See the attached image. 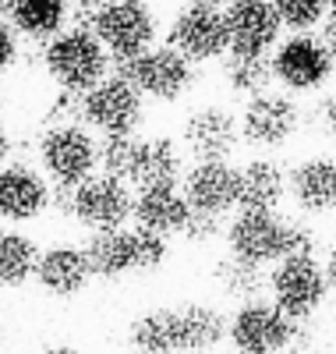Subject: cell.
<instances>
[{
	"label": "cell",
	"instance_id": "obj_11",
	"mask_svg": "<svg viewBox=\"0 0 336 354\" xmlns=\"http://www.w3.org/2000/svg\"><path fill=\"white\" fill-rule=\"evenodd\" d=\"M50 192L53 185L43 177L39 167L25 160L0 163V220L8 227L32 223L50 213Z\"/></svg>",
	"mask_w": 336,
	"mask_h": 354
},
{
	"label": "cell",
	"instance_id": "obj_2",
	"mask_svg": "<svg viewBox=\"0 0 336 354\" xmlns=\"http://www.w3.org/2000/svg\"><path fill=\"white\" fill-rule=\"evenodd\" d=\"M36 160L50 185L75 188L85 177H93L100 167V142L85 124H50L36 142Z\"/></svg>",
	"mask_w": 336,
	"mask_h": 354
},
{
	"label": "cell",
	"instance_id": "obj_29",
	"mask_svg": "<svg viewBox=\"0 0 336 354\" xmlns=\"http://www.w3.org/2000/svg\"><path fill=\"white\" fill-rule=\"evenodd\" d=\"M223 82L234 96H262L269 93L272 85V68H269V57H248V53H230L227 64H223Z\"/></svg>",
	"mask_w": 336,
	"mask_h": 354
},
{
	"label": "cell",
	"instance_id": "obj_4",
	"mask_svg": "<svg viewBox=\"0 0 336 354\" xmlns=\"http://www.w3.org/2000/svg\"><path fill=\"white\" fill-rule=\"evenodd\" d=\"M88 32L100 39V46L113 61H124L152 46L160 32V18L145 0H106L103 8L93 11Z\"/></svg>",
	"mask_w": 336,
	"mask_h": 354
},
{
	"label": "cell",
	"instance_id": "obj_25",
	"mask_svg": "<svg viewBox=\"0 0 336 354\" xmlns=\"http://www.w3.org/2000/svg\"><path fill=\"white\" fill-rule=\"evenodd\" d=\"M131 340H135L138 354H180L177 305L142 312L131 326Z\"/></svg>",
	"mask_w": 336,
	"mask_h": 354
},
{
	"label": "cell",
	"instance_id": "obj_30",
	"mask_svg": "<svg viewBox=\"0 0 336 354\" xmlns=\"http://www.w3.org/2000/svg\"><path fill=\"white\" fill-rule=\"evenodd\" d=\"M280 25L290 32H312L326 18V0H269Z\"/></svg>",
	"mask_w": 336,
	"mask_h": 354
},
{
	"label": "cell",
	"instance_id": "obj_3",
	"mask_svg": "<svg viewBox=\"0 0 336 354\" xmlns=\"http://www.w3.org/2000/svg\"><path fill=\"white\" fill-rule=\"evenodd\" d=\"M113 75L131 82L142 100L156 103H174L195 85V64L188 57H180L174 46H149L124 61H110Z\"/></svg>",
	"mask_w": 336,
	"mask_h": 354
},
{
	"label": "cell",
	"instance_id": "obj_31",
	"mask_svg": "<svg viewBox=\"0 0 336 354\" xmlns=\"http://www.w3.org/2000/svg\"><path fill=\"white\" fill-rule=\"evenodd\" d=\"M131 234H135V273H156L170 255L167 238H160L152 230H142V227H135Z\"/></svg>",
	"mask_w": 336,
	"mask_h": 354
},
{
	"label": "cell",
	"instance_id": "obj_21",
	"mask_svg": "<svg viewBox=\"0 0 336 354\" xmlns=\"http://www.w3.org/2000/svg\"><path fill=\"white\" fill-rule=\"evenodd\" d=\"M88 273L100 280H120L135 273V234L128 227H113V230H93L88 241L82 245Z\"/></svg>",
	"mask_w": 336,
	"mask_h": 354
},
{
	"label": "cell",
	"instance_id": "obj_12",
	"mask_svg": "<svg viewBox=\"0 0 336 354\" xmlns=\"http://www.w3.org/2000/svg\"><path fill=\"white\" fill-rule=\"evenodd\" d=\"M71 216L85 230H113L131 216V188L110 174H93L71 188Z\"/></svg>",
	"mask_w": 336,
	"mask_h": 354
},
{
	"label": "cell",
	"instance_id": "obj_5",
	"mask_svg": "<svg viewBox=\"0 0 336 354\" xmlns=\"http://www.w3.org/2000/svg\"><path fill=\"white\" fill-rule=\"evenodd\" d=\"M223 238L230 255L244 262H280L283 255H290L294 245V220H283L277 209H241L227 223Z\"/></svg>",
	"mask_w": 336,
	"mask_h": 354
},
{
	"label": "cell",
	"instance_id": "obj_18",
	"mask_svg": "<svg viewBox=\"0 0 336 354\" xmlns=\"http://www.w3.org/2000/svg\"><path fill=\"white\" fill-rule=\"evenodd\" d=\"M287 195L301 213L322 216L336 209V160L308 156L287 170Z\"/></svg>",
	"mask_w": 336,
	"mask_h": 354
},
{
	"label": "cell",
	"instance_id": "obj_14",
	"mask_svg": "<svg viewBox=\"0 0 336 354\" xmlns=\"http://www.w3.org/2000/svg\"><path fill=\"white\" fill-rule=\"evenodd\" d=\"M180 145H185V153L195 156V163L230 160L237 153V145H241L237 117L227 106H220V103H205V106H198V110H192L185 117Z\"/></svg>",
	"mask_w": 336,
	"mask_h": 354
},
{
	"label": "cell",
	"instance_id": "obj_39",
	"mask_svg": "<svg viewBox=\"0 0 336 354\" xmlns=\"http://www.w3.org/2000/svg\"><path fill=\"white\" fill-rule=\"evenodd\" d=\"M195 4H205V8H227L230 0H195Z\"/></svg>",
	"mask_w": 336,
	"mask_h": 354
},
{
	"label": "cell",
	"instance_id": "obj_8",
	"mask_svg": "<svg viewBox=\"0 0 336 354\" xmlns=\"http://www.w3.org/2000/svg\"><path fill=\"white\" fill-rule=\"evenodd\" d=\"M269 68L272 82H280L287 93H319L333 75L326 43L308 32H294L290 39L272 46Z\"/></svg>",
	"mask_w": 336,
	"mask_h": 354
},
{
	"label": "cell",
	"instance_id": "obj_26",
	"mask_svg": "<svg viewBox=\"0 0 336 354\" xmlns=\"http://www.w3.org/2000/svg\"><path fill=\"white\" fill-rule=\"evenodd\" d=\"M145 163V138L131 135H103L100 142V167L103 174L117 177L124 185H138V174Z\"/></svg>",
	"mask_w": 336,
	"mask_h": 354
},
{
	"label": "cell",
	"instance_id": "obj_1",
	"mask_svg": "<svg viewBox=\"0 0 336 354\" xmlns=\"http://www.w3.org/2000/svg\"><path fill=\"white\" fill-rule=\"evenodd\" d=\"M43 68L60 93L82 96L110 75V53L88 28H64L60 36L43 43Z\"/></svg>",
	"mask_w": 336,
	"mask_h": 354
},
{
	"label": "cell",
	"instance_id": "obj_41",
	"mask_svg": "<svg viewBox=\"0 0 336 354\" xmlns=\"http://www.w3.org/2000/svg\"><path fill=\"white\" fill-rule=\"evenodd\" d=\"M43 354H78V351H71V347H50V351H43Z\"/></svg>",
	"mask_w": 336,
	"mask_h": 354
},
{
	"label": "cell",
	"instance_id": "obj_19",
	"mask_svg": "<svg viewBox=\"0 0 336 354\" xmlns=\"http://www.w3.org/2000/svg\"><path fill=\"white\" fill-rule=\"evenodd\" d=\"M192 216L188 198L177 192V185H145L138 195H131V220L142 230H152L160 238L180 234Z\"/></svg>",
	"mask_w": 336,
	"mask_h": 354
},
{
	"label": "cell",
	"instance_id": "obj_32",
	"mask_svg": "<svg viewBox=\"0 0 336 354\" xmlns=\"http://www.w3.org/2000/svg\"><path fill=\"white\" fill-rule=\"evenodd\" d=\"M223 234V216H209V213H195L188 216L185 230H180V238L192 241V245H209V241H216Z\"/></svg>",
	"mask_w": 336,
	"mask_h": 354
},
{
	"label": "cell",
	"instance_id": "obj_34",
	"mask_svg": "<svg viewBox=\"0 0 336 354\" xmlns=\"http://www.w3.org/2000/svg\"><path fill=\"white\" fill-rule=\"evenodd\" d=\"M319 121H322V128H326L329 135H336V88L322 100V106H319Z\"/></svg>",
	"mask_w": 336,
	"mask_h": 354
},
{
	"label": "cell",
	"instance_id": "obj_24",
	"mask_svg": "<svg viewBox=\"0 0 336 354\" xmlns=\"http://www.w3.org/2000/svg\"><path fill=\"white\" fill-rule=\"evenodd\" d=\"M36 259H39V245L28 238L21 227H0V287L15 290L25 287L36 273Z\"/></svg>",
	"mask_w": 336,
	"mask_h": 354
},
{
	"label": "cell",
	"instance_id": "obj_13",
	"mask_svg": "<svg viewBox=\"0 0 336 354\" xmlns=\"http://www.w3.org/2000/svg\"><path fill=\"white\" fill-rule=\"evenodd\" d=\"M167 46H174L180 57H188L192 64L216 61L227 53V21L220 8L205 4H188L177 11L170 28H167Z\"/></svg>",
	"mask_w": 336,
	"mask_h": 354
},
{
	"label": "cell",
	"instance_id": "obj_35",
	"mask_svg": "<svg viewBox=\"0 0 336 354\" xmlns=\"http://www.w3.org/2000/svg\"><path fill=\"white\" fill-rule=\"evenodd\" d=\"M322 273H326V283H329V287H336V241H333V245H329V252H326Z\"/></svg>",
	"mask_w": 336,
	"mask_h": 354
},
{
	"label": "cell",
	"instance_id": "obj_20",
	"mask_svg": "<svg viewBox=\"0 0 336 354\" xmlns=\"http://www.w3.org/2000/svg\"><path fill=\"white\" fill-rule=\"evenodd\" d=\"M4 18L18 32V39L28 43H50L60 36L71 21V4L68 0H8Z\"/></svg>",
	"mask_w": 336,
	"mask_h": 354
},
{
	"label": "cell",
	"instance_id": "obj_27",
	"mask_svg": "<svg viewBox=\"0 0 336 354\" xmlns=\"http://www.w3.org/2000/svg\"><path fill=\"white\" fill-rule=\"evenodd\" d=\"M185 177V149L180 142L156 135V138H145V163L138 174V188L145 185H177Z\"/></svg>",
	"mask_w": 336,
	"mask_h": 354
},
{
	"label": "cell",
	"instance_id": "obj_22",
	"mask_svg": "<svg viewBox=\"0 0 336 354\" xmlns=\"http://www.w3.org/2000/svg\"><path fill=\"white\" fill-rule=\"evenodd\" d=\"M283 198H287V170L277 160L259 156L237 170V205L241 209H277Z\"/></svg>",
	"mask_w": 336,
	"mask_h": 354
},
{
	"label": "cell",
	"instance_id": "obj_16",
	"mask_svg": "<svg viewBox=\"0 0 336 354\" xmlns=\"http://www.w3.org/2000/svg\"><path fill=\"white\" fill-rule=\"evenodd\" d=\"M185 195L195 213H209V216H227L237 209V167H230L227 160H205L195 163L185 177Z\"/></svg>",
	"mask_w": 336,
	"mask_h": 354
},
{
	"label": "cell",
	"instance_id": "obj_38",
	"mask_svg": "<svg viewBox=\"0 0 336 354\" xmlns=\"http://www.w3.org/2000/svg\"><path fill=\"white\" fill-rule=\"evenodd\" d=\"M68 4H75V8H85V11H96V8H103L106 0H68Z\"/></svg>",
	"mask_w": 336,
	"mask_h": 354
},
{
	"label": "cell",
	"instance_id": "obj_23",
	"mask_svg": "<svg viewBox=\"0 0 336 354\" xmlns=\"http://www.w3.org/2000/svg\"><path fill=\"white\" fill-rule=\"evenodd\" d=\"M177 330H180V354H205L227 337V319L216 305L188 301L177 305Z\"/></svg>",
	"mask_w": 336,
	"mask_h": 354
},
{
	"label": "cell",
	"instance_id": "obj_28",
	"mask_svg": "<svg viewBox=\"0 0 336 354\" xmlns=\"http://www.w3.org/2000/svg\"><path fill=\"white\" fill-rule=\"evenodd\" d=\"M216 283H220V290L227 294V298H234L237 305L259 301L262 294H265V273H262V266L244 262V259H237V255L220 259V266H216Z\"/></svg>",
	"mask_w": 336,
	"mask_h": 354
},
{
	"label": "cell",
	"instance_id": "obj_37",
	"mask_svg": "<svg viewBox=\"0 0 336 354\" xmlns=\"http://www.w3.org/2000/svg\"><path fill=\"white\" fill-rule=\"evenodd\" d=\"M8 156H11V131L0 121V163H8Z\"/></svg>",
	"mask_w": 336,
	"mask_h": 354
},
{
	"label": "cell",
	"instance_id": "obj_10",
	"mask_svg": "<svg viewBox=\"0 0 336 354\" xmlns=\"http://www.w3.org/2000/svg\"><path fill=\"white\" fill-rule=\"evenodd\" d=\"M241 142L255 145V149H283L301 128V106L287 93H262L252 96L244 113L237 117Z\"/></svg>",
	"mask_w": 336,
	"mask_h": 354
},
{
	"label": "cell",
	"instance_id": "obj_7",
	"mask_svg": "<svg viewBox=\"0 0 336 354\" xmlns=\"http://www.w3.org/2000/svg\"><path fill=\"white\" fill-rule=\"evenodd\" d=\"M78 103H82V124L100 135H131L145 117L142 93L120 75H106L103 82H96L88 93H82Z\"/></svg>",
	"mask_w": 336,
	"mask_h": 354
},
{
	"label": "cell",
	"instance_id": "obj_6",
	"mask_svg": "<svg viewBox=\"0 0 336 354\" xmlns=\"http://www.w3.org/2000/svg\"><path fill=\"white\" fill-rule=\"evenodd\" d=\"M265 290L272 294V305L297 322V319H308L326 301L329 283L315 255H283L265 277Z\"/></svg>",
	"mask_w": 336,
	"mask_h": 354
},
{
	"label": "cell",
	"instance_id": "obj_15",
	"mask_svg": "<svg viewBox=\"0 0 336 354\" xmlns=\"http://www.w3.org/2000/svg\"><path fill=\"white\" fill-rule=\"evenodd\" d=\"M223 21H227V50L248 57H269V50L280 43L283 32L269 0H230Z\"/></svg>",
	"mask_w": 336,
	"mask_h": 354
},
{
	"label": "cell",
	"instance_id": "obj_17",
	"mask_svg": "<svg viewBox=\"0 0 336 354\" xmlns=\"http://www.w3.org/2000/svg\"><path fill=\"white\" fill-rule=\"evenodd\" d=\"M32 280L39 283L43 294L68 301V298H78V294L88 287L93 273H88L82 245H50V248H39Z\"/></svg>",
	"mask_w": 336,
	"mask_h": 354
},
{
	"label": "cell",
	"instance_id": "obj_40",
	"mask_svg": "<svg viewBox=\"0 0 336 354\" xmlns=\"http://www.w3.org/2000/svg\"><path fill=\"white\" fill-rule=\"evenodd\" d=\"M326 15H329V21H336V0H326Z\"/></svg>",
	"mask_w": 336,
	"mask_h": 354
},
{
	"label": "cell",
	"instance_id": "obj_36",
	"mask_svg": "<svg viewBox=\"0 0 336 354\" xmlns=\"http://www.w3.org/2000/svg\"><path fill=\"white\" fill-rule=\"evenodd\" d=\"M326 53H329V64H333V71H336V21H329L326 25Z\"/></svg>",
	"mask_w": 336,
	"mask_h": 354
},
{
	"label": "cell",
	"instance_id": "obj_33",
	"mask_svg": "<svg viewBox=\"0 0 336 354\" xmlns=\"http://www.w3.org/2000/svg\"><path fill=\"white\" fill-rule=\"evenodd\" d=\"M18 57H21V39L11 28V21L0 18V75H8L18 64Z\"/></svg>",
	"mask_w": 336,
	"mask_h": 354
},
{
	"label": "cell",
	"instance_id": "obj_9",
	"mask_svg": "<svg viewBox=\"0 0 336 354\" xmlns=\"http://www.w3.org/2000/svg\"><path fill=\"white\" fill-rule=\"evenodd\" d=\"M227 337L237 354H280L294 340V319L272 301H244L227 319Z\"/></svg>",
	"mask_w": 336,
	"mask_h": 354
}]
</instances>
